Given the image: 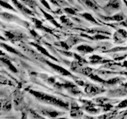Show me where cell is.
<instances>
[{
	"label": "cell",
	"instance_id": "6da1fadb",
	"mask_svg": "<svg viewBox=\"0 0 127 119\" xmlns=\"http://www.w3.org/2000/svg\"><path fill=\"white\" fill-rule=\"evenodd\" d=\"M30 93L35 95L36 98L44 102L49 103V104H52V105H55L60 107H63V108H65V109H67V107H68V104H67V103L60 100V99H57V98H55L53 96H50L49 94L41 93V92H37V91H33V90H31Z\"/></svg>",
	"mask_w": 127,
	"mask_h": 119
},
{
	"label": "cell",
	"instance_id": "7a4b0ae2",
	"mask_svg": "<svg viewBox=\"0 0 127 119\" xmlns=\"http://www.w3.org/2000/svg\"><path fill=\"white\" fill-rule=\"evenodd\" d=\"M11 1L13 2V3L15 5V6L17 7L20 11H22L23 14H29V15H33V13L32 12V10H30V9L26 8L25 6L22 5L21 2H19L18 1H17V0H11Z\"/></svg>",
	"mask_w": 127,
	"mask_h": 119
},
{
	"label": "cell",
	"instance_id": "3957f363",
	"mask_svg": "<svg viewBox=\"0 0 127 119\" xmlns=\"http://www.w3.org/2000/svg\"><path fill=\"white\" fill-rule=\"evenodd\" d=\"M46 63H47L48 64H49L50 67H53V68L54 70L57 71L58 73L61 74V75H71L69 71H67L66 69L64 68V67H61V66H58V65H56V64H54V63H50V62H49V61H46Z\"/></svg>",
	"mask_w": 127,
	"mask_h": 119
},
{
	"label": "cell",
	"instance_id": "277c9868",
	"mask_svg": "<svg viewBox=\"0 0 127 119\" xmlns=\"http://www.w3.org/2000/svg\"><path fill=\"white\" fill-rule=\"evenodd\" d=\"M41 11L43 13V14H44V16H45V17L46 18V19H48L49 20V21L51 22V23H53L54 26H57V27H61V26L59 25V24L57 23V22H56V20L52 17V16L50 15V14H47L46 12H45L43 10H41Z\"/></svg>",
	"mask_w": 127,
	"mask_h": 119
},
{
	"label": "cell",
	"instance_id": "5b68a950",
	"mask_svg": "<svg viewBox=\"0 0 127 119\" xmlns=\"http://www.w3.org/2000/svg\"><path fill=\"white\" fill-rule=\"evenodd\" d=\"M77 50L83 52V53H91V52H93L94 49L88 45H80L77 48Z\"/></svg>",
	"mask_w": 127,
	"mask_h": 119
},
{
	"label": "cell",
	"instance_id": "8992f818",
	"mask_svg": "<svg viewBox=\"0 0 127 119\" xmlns=\"http://www.w3.org/2000/svg\"><path fill=\"white\" fill-rule=\"evenodd\" d=\"M107 6L110 7L111 9H115L118 10L120 7V2H119V0H110V2L108 3Z\"/></svg>",
	"mask_w": 127,
	"mask_h": 119
},
{
	"label": "cell",
	"instance_id": "52a82bcc",
	"mask_svg": "<svg viewBox=\"0 0 127 119\" xmlns=\"http://www.w3.org/2000/svg\"><path fill=\"white\" fill-rule=\"evenodd\" d=\"M86 90H87L88 93H90V94H98V93H99V92L101 91V90L99 89V88H98L97 87H94V86L87 87V88H86Z\"/></svg>",
	"mask_w": 127,
	"mask_h": 119
},
{
	"label": "cell",
	"instance_id": "ba28073f",
	"mask_svg": "<svg viewBox=\"0 0 127 119\" xmlns=\"http://www.w3.org/2000/svg\"><path fill=\"white\" fill-rule=\"evenodd\" d=\"M105 18L106 20H108V21H122L123 20V16L121 14H116L115 16H113V17H111V18Z\"/></svg>",
	"mask_w": 127,
	"mask_h": 119
},
{
	"label": "cell",
	"instance_id": "9c48e42d",
	"mask_svg": "<svg viewBox=\"0 0 127 119\" xmlns=\"http://www.w3.org/2000/svg\"><path fill=\"white\" fill-rule=\"evenodd\" d=\"M82 1L83 2V3H85L88 7L91 8V9H93V10L98 9V6H97L96 4L94 3L93 2H91V0H82Z\"/></svg>",
	"mask_w": 127,
	"mask_h": 119
},
{
	"label": "cell",
	"instance_id": "30bf717a",
	"mask_svg": "<svg viewBox=\"0 0 127 119\" xmlns=\"http://www.w3.org/2000/svg\"><path fill=\"white\" fill-rule=\"evenodd\" d=\"M35 46H36V48H37V49L40 52H41V53H42L43 54H45V56H47V57H50V58H52V59L55 60H57V59H55L54 57H52L51 55H49V53H48V52H47L45 49H43L42 47H41V46L38 45H35Z\"/></svg>",
	"mask_w": 127,
	"mask_h": 119
},
{
	"label": "cell",
	"instance_id": "8fae6325",
	"mask_svg": "<svg viewBox=\"0 0 127 119\" xmlns=\"http://www.w3.org/2000/svg\"><path fill=\"white\" fill-rule=\"evenodd\" d=\"M2 62H4L6 63V64L8 66V67H9L12 71H14V72H17V69L15 68L14 66L12 64L10 60H4V59H2Z\"/></svg>",
	"mask_w": 127,
	"mask_h": 119
},
{
	"label": "cell",
	"instance_id": "7c38bea8",
	"mask_svg": "<svg viewBox=\"0 0 127 119\" xmlns=\"http://www.w3.org/2000/svg\"><path fill=\"white\" fill-rule=\"evenodd\" d=\"M82 16L83 18H84L85 19H87V21H90L92 23H97V22L95 21V19L91 16V14H88V13H84V14H82Z\"/></svg>",
	"mask_w": 127,
	"mask_h": 119
},
{
	"label": "cell",
	"instance_id": "4fadbf2b",
	"mask_svg": "<svg viewBox=\"0 0 127 119\" xmlns=\"http://www.w3.org/2000/svg\"><path fill=\"white\" fill-rule=\"evenodd\" d=\"M2 47H3L4 49H5L6 51L10 52V53H14V54L19 55V56H22L17 50H15L14 49H13V48H11V47H10V46H8V45H3V44H2Z\"/></svg>",
	"mask_w": 127,
	"mask_h": 119
},
{
	"label": "cell",
	"instance_id": "5bb4252c",
	"mask_svg": "<svg viewBox=\"0 0 127 119\" xmlns=\"http://www.w3.org/2000/svg\"><path fill=\"white\" fill-rule=\"evenodd\" d=\"M22 1L26 3V5H28L29 6H30L31 8H33L34 6H36V2L33 1V0H22Z\"/></svg>",
	"mask_w": 127,
	"mask_h": 119
},
{
	"label": "cell",
	"instance_id": "9a60e30c",
	"mask_svg": "<svg viewBox=\"0 0 127 119\" xmlns=\"http://www.w3.org/2000/svg\"><path fill=\"white\" fill-rule=\"evenodd\" d=\"M1 6H2V7H4V8H7V9L11 10H13V11H16L11 6H10L9 4L6 3V2H4L3 1H1Z\"/></svg>",
	"mask_w": 127,
	"mask_h": 119
},
{
	"label": "cell",
	"instance_id": "2e32d148",
	"mask_svg": "<svg viewBox=\"0 0 127 119\" xmlns=\"http://www.w3.org/2000/svg\"><path fill=\"white\" fill-rule=\"evenodd\" d=\"M43 114L48 115V116H49V117H53V118L58 116V114H59L57 112H56V111H53V112H43Z\"/></svg>",
	"mask_w": 127,
	"mask_h": 119
},
{
	"label": "cell",
	"instance_id": "e0dca14e",
	"mask_svg": "<svg viewBox=\"0 0 127 119\" xmlns=\"http://www.w3.org/2000/svg\"><path fill=\"white\" fill-rule=\"evenodd\" d=\"M64 10H65L66 13H67V14H75V10L71 9V8H65Z\"/></svg>",
	"mask_w": 127,
	"mask_h": 119
},
{
	"label": "cell",
	"instance_id": "ac0fdd59",
	"mask_svg": "<svg viewBox=\"0 0 127 119\" xmlns=\"http://www.w3.org/2000/svg\"><path fill=\"white\" fill-rule=\"evenodd\" d=\"M127 106V100H124L122 101L120 104L118 105V107L119 108H123V107H126Z\"/></svg>",
	"mask_w": 127,
	"mask_h": 119
},
{
	"label": "cell",
	"instance_id": "d6986e66",
	"mask_svg": "<svg viewBox=\"0 0 127 119\" xmlns=\"http://www.w3.org/2000/svg\"><path fill=\"white\" fill-rule=\"evenodd\" d=\"M41 2L43 4V6H45V8H47L48 10H50V6H49V5L48 4V2L45 1V0H41Z\"/></svg>",
	"mask_w": 127,
	"mask_h": 119
},
{
	"label": "cell",
	"instance_id": "ffe728a7",
	"mask_svg": "<svg viewBox=\"0 0 127 119\" xmlns=\"http://www.w3.org/2000/svg\"><path fill=\"white\" fill-rule=\"evenodd\" d=\"M67 1H69L70 2H73V0H67Z\"/></svg>",
	"mask_w": 127,
	"mask_h": 119
},
{
	"label": "cell",
	"instance_id": "44dd1931",
	"mask_svg": "<svg viewBox=\"0 0 127 119\" xmlns=\"http://www.w3.org/2000/svg\"><path fill=\"white\" fill-rule=\"evenodd\" d=\"M124 2H125V3H126V5L127 6V1H126V0H124Z\"/></svg>",
	"mask_w": 127,
	"mask_h": 119
},
{
	"label": "cell",
	"instance_id": "7402d4cb",
	"mask_svg": "<svg viewBox=\"0 0 127 119\" xmlns=\"http://www.w3.org/2000/svg\"><path fill=\"white\" fill-rule=\"evenodd\" d=\"M51 1H53V0H51ZM53 3H54V2H53Z\"/></svg>",
	"mask_w": 127,
	"mask_h": 119
}]
</instances>
